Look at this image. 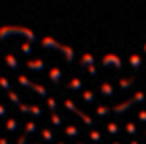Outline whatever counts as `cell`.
<instances>
[{"mask_svg": "<svg viewBox=\"0 0 146 144\" xmlns=\"http://www.w3.org/2000/svg\"><path fill=\"white\" fill-rule=\"evenodd\" d=\"M20 50H22V54H28V56H30V54H32V44H30V42H24V44L20 46Z\"/></svg>", "mask_w": 146, "mask_h": 144, "instance_id": "obj_9", "label": "cell"}, {"mask_svg": "<svg viewBox=\"0 0 146 144\" xmlns=\"http://www.w3.org/2000/svg\"><path fill=\"white\" fill-rule=\"evenodd\" d=\"M132 84H134V80H122V82H120V86H122V88H130Z\"/></svg>", "mask_w": 146, "mask_h": 144, "instance_id": "obj_18", "label": "cell"}, {"mask_svg": "<svg viewBox=\"0 0 146 144\" xmlns=\"http://www.w3.org/2000/svg\"><path fill=\"white\" fill-rule=\"evenodd\" d=\"M82 66H86V68L94 66V58H92L90 54H84V56H82Z\"/></svg>", "mask_w": 146, "mask_h": 144, "instance_id": "obj_8", "label": "cell"}, {"mask_svg": "<svg viewBox=\"0 0 146 144\" xmlns=\"http://www.w3.org/2000/svg\"><path fill=\"white\" fill-rule=\"evenodd\" d=\"M50 78H52V82H54V84H58V82H60V78H62V72H60L58 68H52V70H50Z\"/></svg>", "mask_w": 146, "mask_h": 144, "instance_id": "obj_7", "label": "cell"}, {"mask_svg": "<svg viewBox=\"0 0 146 144\" xmlns=\"http://www.w3.org/2000/svg\"><path fill=\"white\" fill-rule=\"evenodd\" d=\"M20 110L26 112V114H34V116L40 114V108H38V106H22V104H20Z\"/></svg>", "mask_w": 146, "mask_h": 144, "instance_id": "obj_5", "label": "cell"}, {"mask_svg": "<svg viewBox=\"0 0 146 144\" xmlns=\"http://www.w3.org/2000/svg\"><path fill=\"white\" fill-rule=\"evenodd\" d=\"M102 94L110 98V96H112V86H110V84H102Z\"/></svg>", "mask_w": 146, "mask_h": 144, "instance_id": "obj_12", "label": "cell"}, {"mask_svg": "<svg viewBox=\"0 0 146 144\" xmlns=\"http://www.w3.org/2000/svg\"><path fill=\"white\" fill-rule=\"evenodd\" d=\"M28 68L34 70V72H40V70H44V60H30Z\"/></svg>", "mask_w": 146, "mask_h": 144, "instance_id": "obj_4", "label": "cell"}, {"mask_svg": "<svg viewBox=\"0 0 146 144\" xmlns=\"http://www.w3.org/2000/svg\"><path fill=\"white\" fill-rule=\"evenodd\" d=\"M66 132H68L70 136H76V134H78V130H76L74 126H68V128H66Z\"/></svg>", "mask_w": 146, "mask_h": 144, "instance_id": "obj_20", "label": "cell"}, {"mask_svg": "<svg viewBox=\"0 0 146 144\" xmlns=\"http://www.w3.org/2000/svg\"><path fill=\"white\" fill-rule=\"evenodd\" d=\"M16 126H18V122H16V120H8V122H6V128H8L10 132H14V130H16Z\"/></svg>", "mask_w": 146, "mask_h": 144, "instance_id": "obj_14", "label": "cell"}, {"mask_svg": "<svg viewBox=\"0 0 146 144\" xmlns=\"http://www.w3.org/2000/svg\"><path fill=\"white\" fill-rule=\"evenodd\" d=\"M8 98H10L14 104H20V96H18L16 92H10V94H8Z\"/></svg>", "mask_w": 146, "mask_h": 144, "instance_id": "obj_15", "label": "cell"}, {"mask_svg": "<svg viewBox=\"0 0 146 144\" xmlns=\"http://www.w3.org/2000/svg\"><path fill=\"white\" fill-rule=\"evenodd\" d=\"M130 64H132L134 68H140V64H142V60H140V56H136V54H132V56H130Z\"/></svg>", "mask_w": 146, "mask_h": 144, "instance_id": "obj_10", "label": "cell"}, {"mask_svg": "<svg viewBox=\"0 0 146 144\" xmlns=\"http://www.w3.org/2000/svg\"><path fill=\"white\" fill-rule=\"evenodd\" d=\"M80 86H82V82H80L78 78H74V80L70 82V88H72V90H80Z\"/></svg>", "mask_w": 146, "mask_h": 144, "instance_id": "obj_13", "label": "cell"}, {"mask_svg": "<svg viewBox=\"0 0 146 144\" xmlns=\"http://www.w3.org/2000/svg\"><path fill=\"white\" fill-rule=\"evenodd\" d=\"M42 136H44L46 140H52V132H48V130H42Z\"/></svg>", "mask_w": 146, "mask_h": 144, "instance_id": "obj_21", "label": "cell"}, {"mask_svg": "<svg viewBox=\"0 0 146 144\" xmlns=\"http://www.w3.org/2000/svg\"><path fill=\"white\" fill-rule=\"evenodd\" d=\"M126 130H128L130 134H134V132H136V128H134V124H128V126H126Z\"/></svg>", "mask_w": 146, "mask_h": 144, "instance_id": "obj_24", "label": "cell"}, {"mask_svg": "<svg viewBox=\"0 0 146 144\" xmlns=\"http://www.w3.org/2000/svg\"><path fill=\"white\" fill-rule=\"evenodd\" d=\"M34 130H36V124H34V122H28V124H26V134H32Z\"/></svg>", "mask_w": 146, "mask_h": 144, "instance_id": "obj_16", "label": "cell"}, {"mask_svg": "<svg viewBox=\"0 0 146 144\" xmlns=\"http://www.w3.org/2000/svg\"><path fill=\"white\" fill-rule=\"evenodd\" d=\"M84 100H86V102H92V100H94V94H92V92H84Z\"/></svg>", "mask_w": 146, "mask_h": 144, "instance_id": "obj_19", "label": "cell"}, {"mask_svg": "<svg viewBox=\"0 0 146 144\" xmlns=\"http://www.w3.org/2000/svg\"><path fill=\"white\" fill-rule=\"evenodd\" d=\"M102 64H104V66H114L116 70L122 68V60H120L118 56H114V54H106V56L102 58Z\"/></svg>", "mask_w": 146, "mask_h": 144, "instance_id": "obj_3", "label": "cell"}, {"mask_svg": "<svg viewBox=\"0 0 146 144\" xmlns=\"http://www.w3.org/2000/svg\"><path fill=\"white\" fill-rule=\"evenodd\" d=\"M40 44H42L44 48H48V50L62 52V54L66 56V60H68V62H72V60H74V50H72L70 46H66V44H60V42H56V40H54V38H50V36H44V38H40Z\"/></svg>", "mask_w": 146, "mask_h": 144, "instance_id": "obj_2", "label": "cell"}, {"mask_svg": "<svg viewBox=\"0 0 146 144\" xmlns=\"http://www.w3.org/2000/svg\"><path fill=\"white\" fill-rule=\"evenodd\" d=\"M10 36H22L30 44L36 40V34L30 28H24V26H2V28H0V40H6Z\"/></svg>", "mask_w": 146, "mask_h": 144, "instance_id": "obj_1", "label": "cell"}, {"mask_svg": "<svg viewBox=\"0 0 146 144\" xmlns=\"http://www.w3.org/2000/svg\"><path fill=\"white\" fill-rule=\"evenodd\" d=\"M18 82H20L22 86H28V88H34V84H32V82H30V80H28L26 76H18Z\"/></svg>", "mask_w": 146, "mask_h": 144, "instance_id": "obj_11", "label": "cell"}, {"mask_svg": "<svg viewBox=\"0 0 146 144\" xmlns=\"http://www.w3.org/2000/svg\"><path fill=\"white\" fill-rule=\"evenodd\" d=\"M108 130H110L112 134H116V132H118V126H116V124H110V126H108Z\"/></svg>", "mask_w": 146, "mask_h": 144, "instance_id": "obj_22", "label": "cell"}, {"mask_svg": "<svg viewBox=\"0 0 146 144\" xmlns=\"http://www.w3.org/2000/svg\"><path fill=\"white\" fill-rule=\"evenodd\" d=\"M0 86H2V88H6V90H8V88H10V82H8V80H6L4 76H0Z\"/></svg>", "mask_w": 146, "mask_h": 144, "instance_id": "obj_17", "label": "cell"}, {"mask_svg": "<svg viewBox=\"0 0 146 144\" xmlns=\"http://www.w3.org/2000/svg\"><path fill=\"white\" fill-rule=\"evenodd\" d=\"M6 64H8L12 70H16V68H18V60H16V56H12V54H6Z\"/></svg>", "mask_w": 146, "mask_h": 144, "instance_id": "obj_6", "label": "cell"}, {"mask_svg": "<svg viewBox=\"0 0 146 144\" xmlns=\"http://www.w3.org/2000/svg\"><path fill=\"white\" fill-rule=\"evenodd\" d=\"M52 120H54V124H62V120H60V116H56V114L52 116Z\"/></svg>", "mask_w": 146, "mask_h": 144, "instance_id": "obj_25", "label": "cell"}, {"mask_svg": "<svg viewBox=\"0 0 146 144\" xmlns=\"http://www.w3.org/2000/svg\"><path fill=\"white\" fill-rule=\"evenodd\" d=\"M6 114V110H4V106H0V116H4Z\"/></svg>", "mask_w": 146, "mask_h": 144, "instance_id": "obj_26", "label": "cell"}, {"mask_svg": "<svg viewBox=\"0 0 146 144\" xmlns=\"http://www.w3.org/2000/svg\"><path fill=\"white\" fill-rule=\"evenodd\" d=\"M144 54H146V44H144Z\"/></svg>", "mask_w": 146, "mask_h": 144, "instance_id": "obj_27", "label": "cell"}, {"mask_svg": "<svg viewBox=\"0 0 146 144\" xmlns=\"http://www.w3.org/2000/svg\"><path fill=\"white\" fill-rule=\"evenodd\" d=\"M98 114H100V116H106V114H108V108H98Z\"/></svg>", "mask_w": 146, "mask_h": 144, "instance_id": "obj_23", "label": "cell"}]
</instances>
